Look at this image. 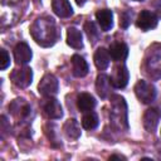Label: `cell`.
Wrapping results in <instances>:
<instances>
[{
  "instance_id": "9",
  "label": "cell",
  "mask_w": 161,
  "mask_h": 161,
  "mask_svg": "<svg viewBox=\"0 0 161 161\" xmlns=\"http://www.w3.org/2000/svg\"><path fill=\"white\" fill-rule=\"evenodd\" d=\"M33 57L31 49L26 43H18L14 48V59L18 64H26Z\"/></svg>"
},
{
  "instance_id": "27",
  "label": "cell",
  "mask_w": 161,
  "mask_h": 161,
  "mask_svg": "<svg viewBox=\"0 0 161 161\" xmlns=\"http://www.w3.org/2000/svg\"><path fill=\"white\" fill-rule=\"evenodd\" d=\"M160 133H161V132H160Z\"/></svg>"
},
{
  "instance_id": "20",
  "label": "cell",
  "mask_w": 161,
  "mask_h": 161,
  "mask_svg": "<svg viewBox=\"0 0 161 161\" xmlns=\"http://www.w3.org/2000/svg\"><path fill=\"white\" fill-rule=\"evenodd\" d=\"M84 30H86V33H87V36H88L89 42L96 43L97 39H98V30H97L94 23H92V21L86 23V25H84Z\"/></svg>"
},
{
  "instance_id": "26",
  "label": "cell",
  "mask_w": 161,
  "mask_h": 161,
  "mask_svg": "<svg viewBox=\"0 0 161 161\" xmlns=\"http://www.w3.org/2000/svg\"><path fill=\"white\" fill-rule=\"evenodd\" d=\"M136 1H142V0H136Z\"/></svg>"
},
{
  "instance_id": "18",
  "label": "cell",
  "mask_w": 161,
  "mask_h": 161,
  "mask_svg": "<svg viewBox=\"0 0 161 161\" xmlns=\"http://www.w3.org/2000/svg\"><path fill=\"white\" fill-rule=\"evenodd\" d=\"M63 131L65 133V136L68 138H73V140H77L79 136H80V127H79V123L77 119L74 118H70L68 119L64 126H63Z\"/></svg>"
},
{
  "instance_id": "7",
  "label": "cell",
  "mask_w": 161,
  "mask_h": 161,
  "mask_svg": "<svg viewBox=\"0 0 161 161\" xmlns=\"http://www.w3.org/2000/svg\"><path fill=\"white\" fill-rule=\"evenodd\" d=\"M157 16L150 11V10H142L138 16H137V20H136V25L137 28H140L141 30H150V29H153L157 26Z\"/></svg>"
},
{
  "instance_id": "11",
  "label": "cell",
  "mask_w": 161,
  "mask_h": 161,
  "mask_svg": "<svg viewBox=\"0 0 161 161\" xmlns=\"http://www.w3.org/2000/svg\"><path fill=\"white\" fill-rule=\"evenodd\" d=\"M52 9H53L54 14L59 18H69L73 14L72 5L68 0H53Z\"/></svg>"
},
{
  "instance_id": "14",
  "label": "cell",
  "mask_w": 161,
  "mask_h": 161,
  "mask_svg": "<svg viewBox=\"0 0 161 161\" xmlns=\"http://www.w3.org/2000/svg\"><path fill=\"white\" fill-rule=\"evenodd\" d=\"M94 64L98 69L101 70H104L108 65H109V62H111V54L106 49V48H98L94 53Z\"/></svg>"
},
{
  "instance_id": "2",
  "label": "cell",
  "mask_w": 161,
  "mask_h": 161,
  "mask_svg": "<svg viewBox=\"0 0 161 161\" xmlns=\"http://www.w3.org/2000/svg\"><path fill=\"white\" fill-rule=\"evenodd\" d=\"M135 94L142 103H151L156 97V88L146 80H138L135 86Z\"/></svg>"
},
{
  "instance_id": "19",
  "label": "cell",
  "mask_w": 161,
  "mask_h": 161,
  "mask_svg": "<svg viewBox=\"0 0 161 161\" xmlns=\"http://www.w3.org/2000/svg\"><path fill=\"white\" fill-rule=\"evenodd\" d=\"M82 126L86 130H93L98 126V116L94 112L88 111L82 118Z\"/></svg>"
},
{
  "instance_id": "1",
  "label": "cell",
  "mask_w": 161,
  "mask_h": 161,
  "mask_svg": "<svg viewBox=\"0 0 161 161\" xmlns=\"http://www.w3.org/2000/svg\"><path fill=\"white\" fill-rule=\"evenodd\" d=\"M30 33H31L34 40L38 44L43 45V47L52 45L55 42V38H57L54 21H53V19H49V18L38 19L31 25Z\"/></svg>"
},
{
  "instance_id": "23",
  "label": "cell",
  "mask_w": 161,
  "mask_h": 161,
  "mask_svg": "<svg viewBox=\"0 0 161 161\" xmlns=\"http://www.w3.org/2000/svg\"><path fill=\"white\" fill-rule=\"evenodd\" d=\"M109 160H126V157L122 156V155H112L109 157Z\"/></svg>"
},
{
  "instance_id": "10",
  "label": "cell",
  "mask_w": 161,
  "mask_h": 161,
  "mask_svg": "<svg viewBox=\"0 0 161 161\" xmlns=\"http://www.w3.org/2000/svg\"><path fill=\"white\" fill-rule=\"evenodd\" d=\"M96 18H97V21L103 31H108L113 26V13L109 9L98 10L96 13Z\"/></svg>"
},
{
  "instance_id": "8",
  "label": "cell",
  "mask_w": 161,
  "mask_h": 161,
  "mask_svg": "<svg viewBox=\"0 0 161 161\" xmlns=\"http://www.w3.org/2000/svg\"><path fill=\"white\" fill-rule=\"evenodd\" d=\"M161 118V111L157 108H148L143 114V127L148 132H155Z\"/></svg>"
},
{
  "instance_id": "22",
  "label": "cell",
  "mask_w": 161,
  "mask_h": 161,
  "mask_svg": "<svg viewBox=\"0 0 161 161\" xmlns=\"http://www.w3.org/2000/svg\"><path fill=\"white\" fill-rule=\"evenodd\" d=\"M131 23V14L128 11H123L121 15H119V25L122 28H127Z\"/></svg>"
},
{
  "instance_id": "21",
  "label": "cell",
  "mask_w": 161,
  "mask_h": 161,
  "mask_svg": "<svg viewBox=\"0 0 161 161\" xmlns=\"http://www.w3.org/2000/svg\"><path fill=\"white\" fill-rule=\"evenodd\" d=\"M0 55H1V59H0V69L4 70L10 64V57H9V54H8V52L5 49H1L0 50Z\"/></svg>"
},
{
  "instance_id": "13",
  "label": "cell",
  "mask_w": 161,
  "mask_h": 161,
  "mask_svg": "<svg viewBox=\"0 0 161 161\" xmlns=\"http://www.w3.org/2000/svg\"><path fill=\"white\" fill-rule=\"evenodd\" d=\"M109 54H111V58L116 62H122L127 58L128 55V47L125 44V43H121V42H117V43H113L111 44L109 49H108Z\"/></svg>"
},
{
  "instance_id": "4",
  "label": "cell",
  "mask_w": 161,
  "mask_h": 161,
  "mask_svg": "<svg viewBox=\"0 0 161 161\" xmlns=\"http://www.w3.org/2000/svg\"><path fill=\"white\" fill-rule=\"evenodd\" d=\"M130 79V73L128 69L125 64H118L113 68V72L109 77L111 84L116 88H125L128 83Z\"/></svg>"
},
{
  "instance_id": "5",
  "label": "cell",
  "mask_w": 161,
  "mask_h": 161,
  "mask_svg": "<svg viewBox=\"0 0 161 161\" xmlns=\"http://www.w3.org/2000/svg\"><path fill=\"white\" fill-rule=\"evenodd\" d=\"M13 83L19 88H26L33 79V72L29 67H23L20 69H15L10 75Z\"/></svg>"
},
{
  "instance_id": "3",
  "label": "cell",
  "mask_w": 161,
  "mask_h": 161,
  "mask_svg": "<svg viewBox=\"0 0 161 161\" xmlns=\"http://www.w3.org/2000/svg\"><path fill=\"white\" fill-rule=\"evenodd\" d=\"M58 79L54 74H45L38 84V91L43 97H54L58 92Z\"/></svg>"
},
{
  "instance_id": "24",
  "label": "cell",
  "mask_w": 161,
  "mask_h": 161,
  "mask_svg": "<svg viewBox=\"0 0 161 161\" xmlns=\"http://www.w3.org/2000/svg\"><path fill=\"white\" fill-rule=\"evenodd\" d=\"M75 3H77L79 6H80V5H83V4L86 3V0H75Z\"/></svg>"
},
{
  "instance_id": "6",
  "label": "cell",
  "mask_w": 161,
  "mask_h": 161,
  "mask_svg": "<svg viewBox=\"0 0 161 161\" xmlns=\"http://www.w3.org/2000/svg\"><path fill=\"white\" fill-rule=\"evenodd\" d=\"M45 98L47 99H44V102L42 104L45 116L52 119L60 118L63 116V111H62V106L59 104V102L53 97H45Z\"/></svg>"
},
{
  "instance_id": "17",
  "label": "cell",
  "mask_w": 161,
  "mask_h": 161,
  "mask_svg": "<svg viewBox=\"0 0 161 161\" xmlns=\"http://www.w3.org/2000/svg\"><path fill=\"white\" fill-rule=\"evenodd\" d=\"M96 89H97V93L99 94L101 98H106L109 93V89H111L109 77H107L106 74H99L97 77V80H96Z\"/></svg>"
},
{
  "instance_id": "15",
  "label": "cell",
  "mask_w": 161,
  "mask_h": 161,
  "mask_svg": "<svg viewBox=\"0 0 161 161\" xmlns=\"http://www.w3.org/2000/svg\"><path fill=\"white\" fill-rule=\"evenodd\" d=\"M77 107L82 112L92 111L96 107V99L89 93H80L77 98Z\"/></svg>"
},
{
  "instance_id": "12",
  "label": "cell",
  "mask_w": 161,
  "mask_h": 161,
  "mask_svg": "<svg viewBox=\"0 0 161 161\" xmlns=\"http://www.w3.org/2000/svg\"><path fill=\"white\" fill-rule=\"evenodd\" d=\"M72 69H73V74L78 78L86 77L88 74V70H89L88 64L84 60V58L78 55V54H74L72 57Z\"/></svg>"
},
{
  "instance_id": "16",
  "label": "cell",
  "mask_w": 161,
  "mask_h": 161,
  "mask_svg": "<svg viewBox=\"0 0 161 161\" xmlns=\"http://www.w3.org/2000/svg\"><path fill=\"white\" fill-rule=\"evenodd\" d=\"M67 44L74 49L83 48V40H82V33L75 28H69L67 31Z\"/></svg>"
},
{
  "instance_id": "25",
  "label": "cell",
  "mask_w": 161,
  "mask_h": 161,
  "mask_svg": "<svg viewBox=\"0 0 161 161\" xmlns=\"http://www.w3.org/2000/svg\"><path fill=\"white\" fill-rule=\"evenodd\" d=\"M158 14L161 15V8H158Z\"/></svg>"
}]
</instances>
